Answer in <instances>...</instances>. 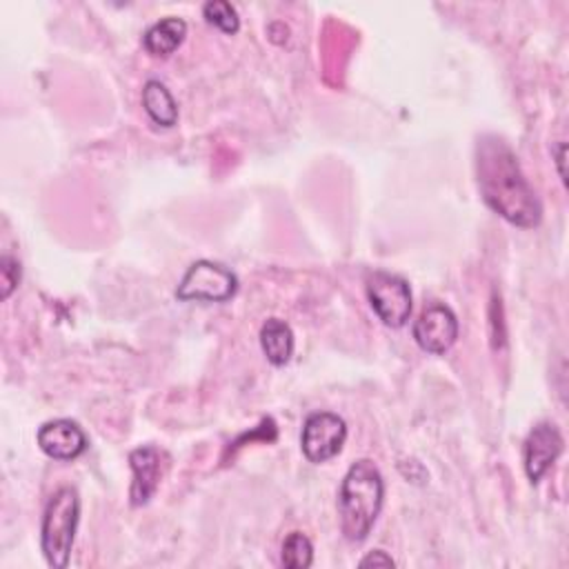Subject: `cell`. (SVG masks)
<instances>
[{
  "label": "cell",
  "mask_w": 569,
  "mask_h": 569,
  "mask_svg": "<svg viewBox=\"0 0 569 569\" xmlns=\"http://www.w3.org/2000/svg\"><path fill=\"white\" fill-rule=\"evenodd\" d=\"M562 433L553 422H538L525 440V471L531 482H538L553 460L562 453Z\"/></svg>",
  "instance_id": "cell-8"
},
{
  "label": "cell",
  "mask_w": 569,
  "mask_h": 569,
  "mask_svg": "<svg viewBox=\"0 0 569 569\" xmlns=\"http://www.w3.org/2000/svg\"><path fill=\"white\" fill-rule=\"evenodd\" d=\"M187 22L178 16H167L151 24L142 36V47L153 58H169L184 40Z\"/></svg>",
  "instance_id": "cell-11"
},
{
  "label": "cell",
  "mask_w": 569,
  "mask_h": 569,
  "mask_svg": "<svg viewBox=\"0 0 569 569\" xmlns=\"http://www.w3.org/2000/svg\"><path fill=\"white\" fill-rule=\"evenodd\" d=\"M80 518V498L73 487H60L47 502L40 527V547L53 569L69 565L76 527Z\"/></svg>",
  "instance_id": "cell-3"
},
{
  "label": "cell",
  "mask_w": 569,
  "mask_h": 569,
  "mask_svg": "<svg viewBox=\"0 0 569 569\" xmlns=\"http://www.w3.org/2000/svg\"><path fill=\"white\" fill-rule=\"evenodd\" d=\"M280 560L287 569H307L313 562L311 540L302 531H291L282 542Z\"/></svg>",
  "instance_id": "cell-14"
},
{
  "label": "cell",
  "mask_w": 569,
  "mask_h": 569,
  "mask_svg": "<svg viewBox=\"0 0 569 569\" xmlns=\"http://www.w3.org/2000/svg\"><path fill=\"white\" fill-rule=\"evenodd\" d=\"M382 498L385 482L380 469L367 458L353 462L338 491L340 529L349 542H360L369 536L382 509Z\"/></svg>",
  "instance_id": "cell-2"
},
{
  "label": "cell",
  "mask_w": 569,
  "mask_h": 569,
  "mask_svg": "<svg viewBox=\"0 0 569 569\" xmlns=\"http://www.w3.org/2000/svg\"><path fill=\"white\" fill-rule=\"evenodd\" d=\"M238 289V278L231 269L213 260H196L176 287V298L182 302L207 300L224 302Z\"/></svg>",
  "instance_id": "cell-4"
},
{
  "label": "cell",
  "mask_w": 569,
  "mask_h": 569,
  "mask_svg": "<svg viewBox=\"0 0 569 569\" xmlns=\"http://www.w3.org/2000/svg\"><path fill=\"white\" fill-rule=\"evenodd\" d=\"M393 565H396V560L382 549H373L360 560V567H393Z\"/></svg>",
  "instance_id": "cell-17"
},
{
  "label": "cell",
  "mask_w": 569,
  "mask_h": 569,
  "mask_svg": "<svg viewBox=\"0 0 569 569\" xmlns=\"http://www.w3.org/2000/svg\"><path fill=\"white\" fill-rule=\"evenodd\" d=\"M142 107L147 116L160 127H173L178 120V104L160 80H147L142 87Z\"/></svg>",
  "instance_id": "cell-13"
},
{
  "label": "cell",
  "mask_w": 569,
  "mask_h": 569,
  "mask_svg": "<svg viewBox=\"0 0 569 569\" xmlns=\"http://www.w3.org/2000/svg\"><path fill=\"white\" fill-rule=\"evenodd\" d=\"M458 338V318L445 302H429L413 322V340L427 353L440 356Z\"/></svg>",
  "instance_id": "cell-7"
},
{
  "label": "cell",
  "mask_w": 569,
  "mask_h": 569,
  "mask_svg": "<svg viewBox=\"0 0 569 569\" xmlns=\"http://www.w3.org/2000/svg\"><path fill=\"white\" fill-rule=\"evenodd\" d=\"M260 347L273 367H284L293 356V331L280 318H269L260 329Z\"/></svg>",
  "instance_id": "cell-12"
},
{
  "label": "cell",
  "mask_w": 569,
  "mask_h": 569,
  "mask_svg": "<svg viewBox=\"0 0 569 569\" xmlns=\"http://www.w3.org/2000/svg\"><path fill=\"white\" fill-rule=\"evenodd\" d=\"M18 282H20V262L4 253L0 258V287H2L0 296H2V300H7L13 293Z\"/></svg>",
  "instance_id": "cell-16"
},
{
  "label": "cell",
  "mask_w": 569,
  "mask_h": 569,
  "mask_svg": "<svg viewBox=\"0 0 569 569\" xmlns=\"http://www.w3.org/2000/svg\"><path fill=\"white\" fill-rule=\"evenodd\" d=\"M347 440V425L338 413L316 411L309 413L300 433V447L309 462H327L340 453Z\"/></svg>",
  "instance_id": "cell-6"
},
{
  "label": "cell",
  "mask_w": 569,
  "mask_h": 569,
  "mask_svg": "<svg viewBox=\"0 0 569 569\" xmlns=\"http://www.w3.org/2000/svg\"><path fill=\"white\" fill-rule=\"evenodd\" d=\"M202 16L207 18L209 24H216L220 31L224 33H236L240 27V18L238 11L231 2L227 0H209L202 7Z\"/></svg>",
  "instance_id": "cell-15"
},
{
  "label": "cell",
  "mask_w": 569,
  "mask_h": 569,
  "mask_svg": "<svg viewBox=\"0 0 569 569\" xmlns=\"http://www.w3.org/2000/svg\"><path fill=\"white\" fill-rule=\"evenodd\" d=\"M162 458L164 453L153 445L138 447L129 453V465L133 471L129 498L133 507H142L153 498L162 478Z\"/></svg>",
  "instance_id": "cell-10"
},
{
  "label": "cell",
  "mask_w": 569,
  "mask_h": 569,
  "mask_svg": "<svg viewBox=\"0 0 569 569\" xmlns=\"http://www.w3.org/2000/svg\"><path fill=\"white\" fill-rule=\"evenodd\" d=\"M476 178L485 204L507 222L531 229L542 220V204L525 178L511 147L485 133L476 142Z\"/></svg>",
  "instance_id": "cell-1"
},
{
  "label": "cell",
  "mask_w": 569,
  "mask_h": 569,
  "mask_svg": "<svg viewBox=\"0 0 569 569\" xmlns=\"http://www.w3.org/2000/svg\"><path fill=\"white\" fill-rule=\"evenodd\" d=\"M556 164H558V173L562 178V182L567 184V173H565V142L556 144Z\"/></svg>",
  "instance_id": "cell-18"
},
{
  "label": "cell",
  "mask_w": 569,
  "mask_h": 569,
  "mask_svg": "<svg viewBox=\"0 0 569 569\" xmlns=\"http://www.w3.org/2000/svg\"><path fill=\"white\" fill-rule=\"evenodd\" d=\"M367 298L376 316L391 329L405 327L411 316L409 282L391 271H373L367 278Z\"/></svg>",
  "instance_id": "cell-5"
},
{
  "label": "cell",
  "mask_w": 569,
  "mask_h": 569,
  "mask_svg": "<svg viewBox=\"0 0 569 569\" xmlns=\"http://www.w3.org/2000/svg\"><path fill=\"white\" fill-rule=\"evenodd\" d=\"M40 449L53 460H73L87 449V436L78 422L69 418H56L38 429Z\"/></svg>",
  "instance_id": "cell-9"
}]
</instances>
